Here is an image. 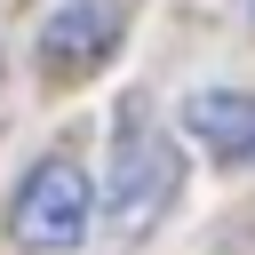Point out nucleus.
<instances>
[{
    "instance_id": "obj_1",
    "label": "nucleus",
    "mask_w": 255,
    "mask_h": 255,
    "mask_svg": "<svg viewBox=\"0 0 255 255\" xmlns=\"http://www.w3.org/2000/svg\"><path fill=\"white\" fill-rule=\"evenodd\" d=\"M183 183V159L159 128H143L135 112L112 128V175H104V231L112 239H143L159 223V207L175 199Z\"/></svg>"
},
{
    "instance_id": "obj_2",
    "label": "nucleus",
    "mask_w": 255,
    "mask_h": 255,
    "mask_svg": "<svg viewBox=\"0 0 255 255\" xmlns=\"http://www.w3.org/2000/svg\"><path fill=\"white\" fill-rule=\"evenodd\" d=\"M8 231H16V247H32V255L80 247V239H88V175H80L72 159H40V167L24 175V191H16V207H8Z\"/></svg>"
},
{
    "instance_id": "obj_3",
    "label": "nucleus",
    "mask_w": 255,
    "mask_h": 255,
    "mask_svg": "<svg viewBox=\"0 0 255 255\" xmlns=\"http://www.w3.org/2000/svg\"><path fill=\"white\" fill-rule=\"evenodd\" d=\"M120 24H128V16H120V0H64V8L40 24V64L72 80V72H88L96 56H112V48H120Z\"/></svg>"
},
{
    "instance_id": "obj_4",
    "label": "nucleus",
    "mask_w": 255,
    "mask_h": 255,
    "mask_svg": "<svg viewBox=\"0 0 255 255\" xmlns=\"http://www.w3.org/2000/svg\"><path fill=\"white\" fill-rule=\"evenodd\" d=\"M183 128L215 159H255V96H239V88H199L183 104Z\"/></svg>"
}]
</instances>
